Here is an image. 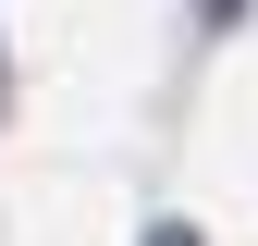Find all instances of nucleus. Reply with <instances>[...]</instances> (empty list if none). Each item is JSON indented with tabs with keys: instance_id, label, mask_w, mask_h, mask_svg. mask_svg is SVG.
<instances>
[{
	"instance_id": "f257e3e1",
	"label": "nucleus",
	"mask_w": 258,
	"mask_h": 246,
	"mask_svg": "<svg viewBox=\"0 0 258 246\" xmlns=\"http://www.w3.org/2000/svg\"><path fill=\"white\" fill-rule=\"evenodd\" d=\"M197 25H246V0H197Z\"/></svg>"
},
{
	"instance_id": "f03ea898",
	"label": "nucleus",
	"mask_w": 258,
	"mask_h": 246,
	"mask_svg": "<svg viewBox=\"0 0 258 246\" xmlns=\"http://www.w3.org/2000/svg\"><path fill=\"white\" fill-rule=\"evenodd\" d=\"M148 246H197V222H148Z\"/></svg>"
}]
</instances>
